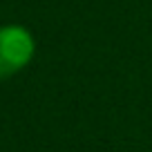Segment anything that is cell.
Returning a JSON list of instances; mask_svg holds the SVG:
<instances>
[{
	"label": "cell",
	"mask_w": 152,
	"mask_h": 152,
	"mask_svg": "<svg viewBox=\"0 0 152 152\" xmlns=\"http://www.w3.org/2000/svg\"><path fill=\"white\" fill-rule=\"evenodd\" d=\"M36 54V40L23 25L0 27V81H7L31 63Z\"/></svg>",
	"instance_id": "obj_1"
}]
</instances>
